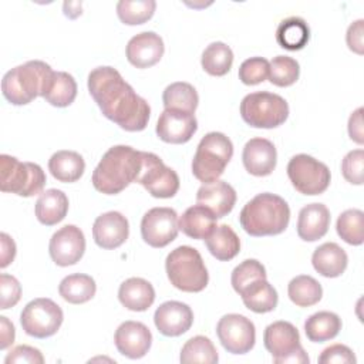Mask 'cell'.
<instances>
[{
  "instance_id": "cell-1",
  "label": "cell",
  "mask_w": 364,
  "mask_h": 364,
  "mask_svg": "<svg viewBox=\"0 0 364 364\" xmlns=\"http://www.w3.org/2000/svg\"><path fill=\"white\" fill-rule=\"evenodd\" d=\"M88 91L104 117L129 132L146 128L151 108L119 71L109 65L94 68L88 74Z\"/></svg>"
},
{
  "instance_id": "cell-2",
  "label": "cell",
  "mask_w": 364,
  "mask_h": 364,
  "mask_svg": "<svg viewBox=\"0 0 364 364\" xmlns=\"http://www.w3.org/2000/svg\"><path fill=\"white\" fill-rule=\"evenodd\" d=\"M141 166V151L129 145L111 146L92 172V186L101 193L117 195L136 181Z\"/></svg>"
},
{
  "instance_id": "cell-3",
  "label": "cell",
  "mask_w": 364,
  "mask_h": 364,
  "mask_svg": "<svg viewBox=\"0 0 364 364\" xmlns=\"http://www.w3.org/2000/svg\"><path fill=\"white\" fill-rule=\"evenodd\" d=\"M289 220L290 208L287 202L270 192L256 195L242 208L239 215L243 230L255 237L280 235L286 230Z\"/></svg>"
},
{
  "instance_id": "cell-4",
  "label": "cell",
  "mask_w": 364,
  "mask_h": 364,
  "mask_svg": "<svg viewBox=\"0 0 364 364\" xmlns=\"http://www.w3.org/2000/svg\"><path fill=\"white\" fill-rule=\"evenodd\" d=\"M53 68L40 60H31L7 71L1 80L3 97L13 105L30 104L43 97L51 78Z\"/></svg>"
},
{
  "instance_id": "cell-5",
  "label": "cell",
  "mask_w": 364,
  "mask_h": 364,
  "mask_svg": "<svg viewBox=\"0 0 364 364\" xmlns=\"http://www.w3.org/2000/svg\"><path fill=\"white\" fill-rule=\"evenodd\" d=\"M166 276L173 287L186 293L202 291L209 282L200 253L192 246H178L165 260Z\"/></svg>"
},
{
  "instance_id": "cell-6",
  "label": "cell",
  "mask_w": 364,
  "mask_h": 364,
  "mask_svg": "<svg viewBox=\"0 0 364 364\" xmlns=\"http://www.w3.org/2000/svg\"><path fill=\"white\" fill-rule=\"evenodd\" d=\"M232 156V141L222 132H208L198 144L192 159V173L203 183L215 182L222 176Z\"/></svg>"
},
{
  "instance_id": "cell-7",
  "label": "cell",
  "mask_w": 364,
  "mask_h": 364,
  "mask_svg": "<svg viewBox=\"0 0 364 364\" xmlns=\"http://www.w3.org/2000/svg\"><path fill=\"white\" fill-rule=\"evenodd\" d=\"M0 173L1 192L30 198L41 193L46 185V173L40 165L21 162L11 155H0Z\"/></svg>"
},
{
  "instance_id": "cell-8",
  "label": "cell",
  "mask_w": 364,
  "mask_h": 364,
  "mask_svg": "<svg viewBox=\"0 0 364 364\" xmlns=\"http://www.w3.org/2000/svg\"><path fill=\"white\" fill-rule=\"evenodd\" d=\"M240 117L253 128H276L287 119L289 104L274 92H250L240 102Z\"/></svg>"
},
{
  "instance_id": "cell-9",
  "label": "cell",
  "mask_w": 364,
  "mask_h": 364,
  "mask_svg": "<svg viewBox=\"0 0 364 364\" xmlns=\"http://www.w3.org/2000/svg\"><path fill=\"white\" fill-rule=\"evenodd\" d=\"M263 344L276 364H309L310 358L300 344L299 330L289 321H274L264 328Z\"/></svg>"
},
{
  "instance_id": "cell-10",
  "label": "cell",
  "mask_w": 364,
  "mask_h": 364,
  "mask_svg": "<svg viewBox=\"0 0 364 364\" xmlns=\"http://www.w3.org/2000/svg\"><path fill=\"white\" fill-rule=\"evenodd\" d=\"M287 176L297 192L310 196L326 192L331 179L327 165L307 154H297L289 161Z\"/></svg>"
},
{
  "instance_id": "cell-11",
  "label": "cell",
  "mask_w": 364,
  "mask_h": 364,
  "mask_svg": "<svg viewBox=\"0 0 364 364\" xmlns=\"http://www.w3.org/2000/svg\"><path fill=\"white\" fill-rule=\"evenodd\" d=\"M64 314L61 307L47 297H38L26 304L20 314V323L26 334L36 338L54 336L61 327Z\"/></svg>"
},
{
  "instance_id": "cell-12",
  "label": "cell",
  "mask_w": 364,
  "mask_h": 364,
  "mask_svg": "<svg viewBox=\"0 0 364 364\" xmlns=\"http://www.w3.org/2000/svg\"><path fill=\"white\" fill-rule=\"evenodd\" d=\"M141 154L142 166L135 182L141 183L154 198L166 199L175 196L179 191L178 173L166 166L158 155L144 151Z\"/></svg>"
},
{
  "instance_id": "cell-13",
  "label": "cell",
  "mask_w": 364,
  "mask_h": 364,
  "mask_svg": "<svg viewBox=\"0 0 364 364\" xmlns=\"http://www.w3.org/2000/svg\"><path fill=\"white\" fill-rule=\"evenodd\" d=\"M216 334L228 353L246 354L256 343V328L252 320L242 314H225L216 326Z\"/></svg>"
},
{
  "instance_id": "cell-14",
  "label": "cell",
  "mask_w": 364,
  "mask_h": 364,
  "mask_svg": "<svg viewBox=\"0 0 364 364\" xmlns=\"http://www.w3.org/2000/svg\"><path fill=\"white\" fill-rule=\"evenodd\" d=\"M178 213L172 208H152L141 220V236L152 247H165L178 236Z\"/></svg>"
},
{
  "instance_id": "cell-15",
  "label": "cell",
  "mask_w": 364,
  "mask_h": 364,
  "mask_svg": "<svg viewBox=\"0 0 364 364\" xmlns=\"http://www.w3.org/2000/svg\"><path fill=\"white\" fill-rule=\"evenodd\" d=\"M85 252V237L75 225L60 228L50 239L48 253L51 260L61 267L73 266L80 262Z\"/></svg>"
},
{
  "instance_id": "cell-16",
  "label": "cell",
  "mask_w": 364,
  "mask_h": 364,
  "mask_svg": "<svg viewBox=\"0 0 364 364\" xmlns=\"http://www.w3.org/2000/svg\"><path fill=\"white\" fill-rule=\"evenodd\" d=\"M198 129L195 114L181 109H164L158 118L155 132L168 144H185Z\"/></svg>"
},
{
  "instance_id": "cell-17",
  "label": "cell",
  "mask_w": 364,
  "mask_h": 364,
  "mask_svg": "<svg viewBox=\"0 0 364 364\" xmlns=\"http://www.w3.org/2000/svg\"><path fill=\"white\" fill-rule=\"evenodd\" d=\"M114 343L122 355L136 360L144 357L151 348L152 334L144 323L128 320L121 323L115 330Z\"/></svg>"
},
{
  "instance_id": "cell-18",
  "label": "cell",
  "mask_w": 364,
  "mask_h": 364,
  "mask_svg": "<svg viewBox=\"0 0 364 364\" xmlns=\"http://www.w3.org/2000/svg\"><path fill=\"white\" fill-rule=\"evenodd\" d=\"M154 323L161 334L166 337H178L191 328L193 323V311L182 301L169 300L155 310Z\"/></svg>"
},
{
  "instance_id": "cell-19",
  "label": "cell",
  "mask_w": 364,
  "mask_h": 364,
  "mask_svg": "<svg viewBox=\"0 0 364 364\" xmlns=\"http://www.w3.org/2000/svg\"><path fill=\"white\" fill-rule=\"evenodd\" d=\"M129 235V225L127 218L117 212L109 210L100 215L92 225L94 242L102 249H117L125 243Z\"/></svg>"
},
{
  "instance_id": "cell-20",
  "label": "cell",
  "mask_w": 364,
  "mask_h": 364,
  "mask_svg": "<svg viewBox=\"0 0 364 364\" xmlns=\"http://www.w3.org/2000/svg\"><path fill=\"white\" fill-rule=\"evenodd\" d=\"M165 51L164 41L154 31H142L134 36L125 48L127 60L136 68H148L159 63Z\"/></svg>"
},
{
  "instance_id": "cell-21",
  "label": "cell",
  "mask_w": 364,
  "mask_h": 364,
  "mask_svg": "<svg viewBox=\"0 0 364 364\" xmlns=\"http://www.w3.org/2000/svg\"><path fill=\"white\" fill-rule=\"evenodd\" d=\"M242 161L250 175L267 176L276 168L277 152L272 141L266 138H252L243 146Z\"/></svg>"
},
{
  "instance_id": "cell-22",
  "label": "cell",
  "mask_w": 364,
  "mask_h": 364,
  "mask_svg": "<svg viewBox=\"0 0 364 364\" xmlns=\"http://www.w3.org/2000/svg\"><path fill=\"white\" fill-rule=\"evenodd\" d=\"M196 203L208 208L216 219H220L232 212L236 203L235 189L225 181L203 183L196 192Z\"/></svg>"
},
{
  "instance_id": "cell-23",
  "label": "cell",
  "mask_w": 364,
  "mask_h": 364,
  "mask_svg": "<svg viewBox=\"0 0 364 364\" xmlns=\"http://www.w3.org/2000/svg\"><path fill=\"white\" fill-rule=\"evenodd\" d=\"M330 226V210L324 203H309L303 206L297 218V235L306 242L321 239Z\"/></svg>"
},
{
  "instance_id": "cell-24",
  "label": "cell",
  "mask_w": 364,
  "mask_h": 364,
  "mask_svg": "<svg viewBox=\"0 0 364 364\" xmlns=\"http://www.w3.org/2000/svg\"><path fill=\"white\" fill-rule=\"evenodd\" d=\"M121 304L131 311H145L155 301L154 286L142 277H129L118 289Z\"/></svg>"
},
{
  "instance_id": "cell-25",
  "label": "cell",
  "mask_w": 364,
  "mask_h": 364,
  "mask_svg": "<svg viewBox=\"0 0 364 364\" xmlns=\"http://www.w3.org/2000/svg\"><path fill=\"white\" fill-rule=\"evenodd\" d=\"M311 263L318 274L324 277H338L347 269L348 256L337 243L326 242L313 252Z\"/></svg>"
},
{
  "instance_id": "cell-26",
  "label": "cell",
  "mask_w": 364,
  "mask_h": 364,
  "mask_svg": "<svg viewBox=\"0 0 364 364\" xmlns=\"http://www.w3.org/2000/svg\"><path fill=\"white\" fill-rule=\"evenodd\" d=\"M34 212L40 223L46 226L57 225L68 212V198L60 189H47L40 193Z\"/></svg>"
},
{
  "instance_id": "cell-27",
  "label": "cell",
  "mask_w": 364,
  "mask_h": 364,
  "mask_svg": "<svg viewBox=\"0 0 364 364\" xmlns=\"http://www.w3.org/2000/svg\"><path fill=\"white\" fill-rule=\"evenodd\" d=\"M243 304L255 313H269L276 309L279 296L266 279H256L239 293Z\"/></svg>"
},
{
  "instance_id": "cell-28",
  "label": "cell",
  "mask_w": 364,
  "mask_h": 364,
  "mask_svg": "<svg viewBox=\"0 0 364 364\" xmlns=\"http://www.w3.org/2000/svg\"><path fill=\"white\" fill-rule=\"evenodd\" d=\"M182 233L192 239H205L216 228V216L202 205L188 208L178 219Z\"/></svg>"
},
{
  "instance_id": "cell-29",
  "label": "cell",
  "mask_w": 364,
  "mask_h": 364,
  "mask_svg": "<svg viewBox=\"0 0 364 364\" xmlns=\"http://www.w3.org/2000/svg\"><path fill=\"white\" fill-rule=\"evenodd\" d=\"M48 171L58 182L73 183L82 176L85 162L78 152L63 149L51 155L48 159Z\"/></svg>"
},
{
  "instance_id": "cell-30",
  "label": "cell",
  "mask_w": 364,
  "mask_h": 364,
  "mask_svg": "<svg viewBox=\"0 0 364 364\" xmlns=\"http://www.w3.org/2000/svg\"><path fill=\"white\" fill-rule=\"evenodd\" d=\"M205 245L209 253L220 262H229L240 252V239L229 225L216 226L205 237Z\"/></svg>"
},
{
  "instance_id": "cell-31",
  "label": "cell",
  "mask_w": 364,
  "mask_h": 364,
  "mask_svg": "<svg viewBox=\"0 0 364 364\" xmlns=\"http://www.w3.org/2000/svg\"><path fill=\"white\" fill-rule=\"evenodd\" d=\"M310 38L309 24L301 17H287L280 21L276 30L277 44L289 51L301 50Z\"/></svg>"
},
{
  "instance_id": "cell-32",
  "label": "cell",
  "mask_w": 364,
  "mask_h": 364,
  "mask_svg": "<svg viewBox=\"0 0 364 364\" xmlns=\"http://www.w3.org/2000/svg\"><path fill=\"white\" fill-rule=\"evenodd\" d=\"M97 291L94 279L88 274L74 273L65 276L58 286L60 296L71 304H82L90 301Z\"/></svg>"
},
{
  "instance_id": "cell-33",
  "label": "cell",
  "mask_w": 364,
  "mask_h": 364,
  "mask_svg": "<svg viewBox=\"0 0 364 364\" xmlns=\"http://www.w3.org/2000/svg\"><path fill=\"white\" fill-rule=\"evenodd\" d=\"M341 330V318L333 311H318L304 321V333L313 343H324L334 338Z\"/></svg>"
},
{
  "instance_id": "cell-34",
  "label": "cell",
  "mask_w": 364,
  "mask_h": 364,
  "mask_svg": "<svg viewBox=\"0 0 364 364\" xmlns=\"http://www.w3.org/2000/svg\"><path fill=\"white\" fill-rule=\"evenodd\" d=\"M77 97V82L74 77L65 71H54L53 78L43 98L58 108L68 107Z\"/></svg>"
},
{
  "instance_id": "cell-35",
  "label": "cell",
  "mask_w": 364,
  "mask_h": 364,
  "mask_svg": "<svg viewBox=\"0 0 364 364\" xmlns=\"http://www.w3.org/2000/svg\"><path fill=\"white\" fill-rule=\"evenodd\" d=\"M162 102L165 109H181L193 114L199 102V95L192 84L178 81L164 90Z\"/></svg>"
},
{
  "instance_id": "cell-36",
  "label": "cell",
  "mask_w": 364,
  "mask_h": 364,
  "mask_svg": "<svg viewBox=\"0 0 364 364\" xmlns=\"http://www.w3.org/2000/svg\"><path fill=\"white\" fill-rule=\"evenodd\" d=\"M200 64L209 75L222 77L232 68L233 51L228 44L222 41H213L203 50Z\"/></svg>"
},
{
  "instance_id": "cell-37",
  "label": "cell",
  "mask_w": 364,
  "mask_h": 364,
  "mask_svg": "<svg viewBox=\"0 0 364 364\" xmlns=\"http://www.w3.org/2000/svg\"><path fill=\"white\" fill-rule=\"evenodd\" d=\"M289 299L297 307H310L321 300V284L309 274H300L290 280L287 286Z\"/></svg>"
},
{
  "instance_id": "cell-38",
  "label": "cell",
  "mask_w": 364,
  "mask_h": 364,
  "mask_svg": "<svg viewBox=\"0 0 364 364\" xmlns=\"http://www.w3.org/2000/svg\"><path fill=\"white\" fill-rule=\"evenodd\" d=\"M179 360L183 364H191V363L215 364L218 363L219 355L210 338L205 336H195L183 344Z\"/></svg>"
},
{
  "instance_id": "cell-39",
  "label": "cell",
  "mask_w": 364,
  "mask_h": 364,
  "mask_svg": "<svg viewBox=\"0 0 364 364\" xmlns=\"http://www.w3.org/2000/svg\"><path fill=\"white\" fill-rule=\"evenodd\" d=\"M338 236L351 246H360L364 242V213L360 209L344 210L336 225Z\"/></svg>"
},
{
  "instance_id": "cell-40",
  "label": "cell",
  "mask_w": 364,
  "mask_h": 364,
  "mask_svg": "<svg viewBox=\"0 0 364 364\" xmlns=\"http://www.w3.org/2000/svg\"><path fill=\"white\" fill-rule=\"evenodd\" d=\"M156 9L154 0H119L117 3L118 18L127 26H138L148 21Z\"/></svg>"
},
{
  "instance_id": "cell-41",
  "label": "cell",
  "mask_w": 364,
  "mask_h": 364,
  "mask_svg": "<svg viewBox=\"0 0 364 364\" xmlns=\"http://www.w3.org/2000/svg\"><path fill=\"white\" fill-rule=\"evenodd\" d=\"M300 75L299 63L289 55H277L269 63V81L277 87L293 85Z\"/></svg>"
},
{
  "instance_id": "cell-42",
  "label": "cell",
  "mask_w": 364,
  "mask_h": 364,
  "mask_svg": "<svg viewBox=\"0 0 364 364\" xmlns=\"http://www.w3.org/2000/svg\"><path fill=\"white\" fill-rule=\"evenodd\" d=\"M264 266L256 259H246L240 264H237L230 276V283L233 290L239 294L243 287L252 283L256 279H266Z\"/></svg>"
},
{
  "instance_id": "cell-43",
  "label": "cell",
  "mask_w": 364,
  "mask_h": 364,
  "mask_svg": "<svg viewBox=\"0 0 364 364\" xmlns=\"http://www.w3.org/2000/svg\"><path fill=\"white\" fill-rule=\"evenodd\" d=\"M269 75V61L263 57H250L239 67V80L246 85L263 82Z\"/></svg>"
},
{
  "instance_id": "cell-44",
  "label": "cell",
  "mask_w": 364,
  "mask_h": 364,
  "mask_svg": "<svg viewBox=\"0 0 364 364\" xmlns=\"http://www.w3.org/2000/svg\"><path fill=\"white\" fill-rule=\"evenodd\" d=\"M364 151H350L341 161V173L344 179L353 185H363L364 182Z\"/></svg>"
},
{
  "instance_id": "cell-45",
  "label": "cell",
  "mask_w": 364,
  "mask_h": 364,
  "mask_svg": "<svg viewBox=\"0 0 364 364\" xmlns=\"http://www.w3.org/2000/svg\"><path fill=\"white\" fill-rule=\"evenodd\" d=\"M0 309L6 310L16 306L21 297V286L18 280L7 273L0 274Z\"/></svg>"
},
{
  "instance_id": "cell-46",
  "label": "cell",
  "mask_w": 364,
  "mask_h": 364,
  "mask_svg": "<svg viewBox=\"0 0 364 364\" xmlns=\"http://www.w3.org/2000/svg\"><path fill=\"white\" fill-rule=\"evenodd\" d=\"M355 355L350 347L344 344H333L324 348L318 357L320 364H355Z\"/></svg>"
},
{
  "instance_id": "cell-47",
  "label": "cell",
  "mask_w": 364,
  "mask_h": 364,
  "mask_svg": "<svg viewBox=\"0 0 364 364\" xmlns=\"http://www.w3.org/2000/svg\"><path fill=\"white\" fill-rule=\"evenodd\" d=\"M6 364H20V363H28V364H43L44 357L38 348L30 347V346H17L14 347L4 358Z\"/></svg>"
},
{
  "instance_id": "cell-48",
  "label": "cell",
  "mask_w": 364,
  "mask_h": 364,
  "mask_svg": "<svg viewBox=\"0 0 364 364\" xmlns=\"http://www.w3.org/2000/svg\"><path fill=\"white\" fill-rule=\"evenodd\" d=\"M364 20H355L354 23H351L347 28V34H346V41L347 46L351 51H354L355 54H363L364 53Z\"/></svg>"
},
{
  "instance_id": "cell-49",
  "label": "cell",
  "mask_w": 364,
  "mask_h": 364,
  "mask_svg": "<svg viewBox=\"0 0 364 364\" xmlns=\"http://www.w3.org/2000/svg\"><path fill=\"white\" fill-rule=\"evenodd\" d=\"M348 135L350 138L363 145L364 142V132H363V108H357L348 118Z\"/></svg>"
},
{
  "instance_id": "cell-50",
  "label": "cell",
  "mask_w": 364,
  "mask_h": 364,
  "mask_svg": "<svg viewBox=\"0 0 364 364\" xmlns=\"http://www.w3.org/2000/svg\"><path fill=\"white\" fill-rule=\"evenodd\" d=\"M0 243H1V252H0V267H7L16 256V243L7 233H0Z\"/></svg>"
},
{
  "instance_id": "cell-51",
  "label": "cell",
  "mask_w": 364,
  "mask_h": 364,
  "mask_svg": "<svg viewBox=\"0 0 364 364\" xmlns=\"http://www.w3.org/2000/svg\"><path fill=\"white\" fill-rule=\"evenodd\" d=\"M14 336L16 330L13 323L7 317L0 316V350L9 348L14 343Z\"/></svg>"
},
{
  "instance_id": "cell-52",
  "label": "cell",
  "mask_w": 364,
  "mask_h": 364,
  "mask_svg": "<svg viewBox=\"0 0 364 364\" xmlns=\"http://www.w3.org/2000/svg\"><path fill=\"white\" fill-rule=\"evenodd\" d=\"M63 9H64V14L68 18H77L82 13L81 11V1H64Z\"/></svg>"
}]
</instances>
